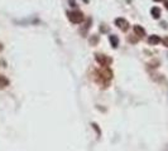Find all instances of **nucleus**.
I'll return each instance as SVG.
<instances>
[{
    "label": "nucleus",
    "mask_w": 168,
    "mask_h": 151,
    "mask_svg": "<svg viewBox=\"0 0 168 151\" xmlns=\"http://www.w3.org/2000/svg\"><path fill=\"white\" fill-rule=\"evenodd\" d=\"M96 61L102 66V67H107L111 63V58L104 55V54H96Z\"/></svg>",
    "instance_id": "obj_2"
},
{
    "label": "nucleus",
    "mask_w": 168,
    "mask_h": 151,
    "mask_svg": "<svg viewBox=\"0 0 168 151\" xmlns=\"http://www.w3.org/2000/svg\"><path fill=\"white\" fill-rule=\"evenodd\" d=\"M134 32H135V34H137L138 37H144V35H145V30H144V28H142L140 25H134Z\"/></svg>",
    "instance_id": "obj_5"
},
{
    "label": "nucleus",
    "mask_w": 168,
    "mask_h": 151,
    "mask_svg": "<svg viewBox=\"0 0 168 151\" xmlns=\"http://www.w3.org/2000/svg\"><path fill=\"white\" fill-rule=\"evenodd\" d=\"M164 5H166V8H167V9H168V0H167V2H166V3H164Z\"/></svg>",
    "instance_id": "obj_10"
},
{
    "label": "nucleus",
    "mask_w": 168,
    "mask_h": 151,
    "mask_svg": "<svg viewBox=\"0 0 168 151\" xmlns=\"http://www.w3.org/2000/svg\"><path fill=\"white\" fill-rule=\"evenodd\" d=\"M148 42H149V44L156 45V44H158L161 42V38L158 35H151V37H149V39H148Z\"/></svg>",
    "instance_id": "obj_4"
},
{
    "label": "nucleus",
    "mask_w": 168,
    "mask_h": 151,
    "mask_svg": "<svg viewBox=\"0 0 168 151\" xmlns=\"http://www.w3.org/2000/svg\"><path fill=\"white\" fill-rule=\"evenodd\" d=\"M115 24H116V27L120 28L123 32H126V30L129 29V23L125 20L124 18H118L116 20H115Z\"/></svg>",
    "instance_id": "obj_3"
},
{
    "label": "nucleus",
    "mask_w": 168,
    "mask_h": 151,
    "mask_svg": "<svg viewBox=\"0 0 168 151\" xmlns=\"http://www.w3.org/2000/svg\"><path fill=\"white\" fill-rule=\"evenodd\" d=\"M68 19L75 24H80L84 20V15L81 11H71L68 13Z\"/></svg>",
    "instance_id": "obj_1"
},
{
    "label": "nucleus",
    "mask_w": 168,
    "mask_h": 151,
    "mask_svg": "<svg viewBox=\"0 0 168 151\" xmlns=\"http://www.w3.org/2000/svg\"><path fill=\"white\" fill-rule=\"evenodd\" d=\"M7 86H9V81L5 77H2V76H0V89L5 88Z\"/></svg>",
    "instance_id": "obj_7"
},
{
    "label": "nucleus",
    "mask_w": 168,
    "mask_h": 151,
    "mask_svg": "<svg viewBox=\"0 0 168 151\" xmlns=\"http://www.w3.org/2000/svg\"><path fill=\"white\" fill-rule=\"evenodd\" d=\"M151 13H152V15H153V18H154V19H158V18L161 16V9H159V8H157V6L152 8Z\"/></svg>",
    "instance_id": "obj_6"
},
{
    "label": "nucleus",
    "mask_w": 168,
    "mask_h": 151,
    "mask_svg": "<svg viewBox=\"0 0 168 151\" xmlns=\"http://www.w3.org/2000/svg\"><path fill=\"white\" fill-rule=\"evenodd\" d=\"M162 42H163V44H164L166 47H168V37H166V38H164V39H163Z\"/></svg>",
    "instance_id": "obj_9"
},
{
    "label": "nucleus",
    "mask_w": 168,
    "mask_h": 151,
    "mask_svg": "<svg viewBox=\"0 0 168 151\" xmlns=\"http://www.w3.org/2000/svg\"><path fill=\"white\" fill-rule=\"evenodd\" d=\"M154 2H163V0H154Z\"/></svg>",
    "instance_id": "obj_11"
},
{
    "label": "nucleus",
    "mask_w": 168,
    "mask_h": 151,
    "mask_svg": "<svg viewBox=\"0 0 168 151\" xmlns=\"http://www.w3.org/2000/svg\"><path fill=\"white\" fill-rule=\"evenodd\" d=\"M2 48H3V47H2V44H0V50H2Z\"/></svg>",
    "instance_id": "obj_12"
},
{
    "label": "nucleus",
    "mask_w": 168,
    "mask_h": 151,
    "mask_svg": "<svg viewBox=\"0 0 168 151\" xmlns=\"http://www.w3.org/2000/svg\"><path fill=\"white\" fill-rule=\"evenodd\" d=\"M110 42H111V45H113L114 48H116V47H118L119 41H118V38H116L115 35H110Z\"/></svg>",
    "instance_id": "obj_8"
}]
</instances>
